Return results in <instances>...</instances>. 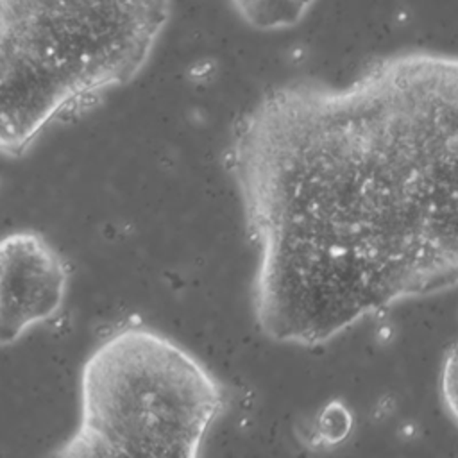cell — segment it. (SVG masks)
Wrapping results in <instances>:
<instances>
[{"label": "cell", "mask_w": 458, "mask_h": 458, "mask_svg": "<svg viewBox=\"0 0 458 458\" xmlns=\"http://www.w3.org/2000/svg\"><path fill=\"white\" fill-rule=\"evenodd\" d=\"M440 399L447 417L458 428V340L449 347L442 361Z\"/></svg>", "instance_id": "8992f818"}, {"label": "cell", "mask_w": 458, "mask_h": 458, "mask_svg": "<svg viewBox=\"0 0 458 458\" xmlns=\"http://www.w3.org/2000/svg\"><path fill=\"white\" fill-rule=\"evenodd\" d=\"M318 0H227L234 14L252 30L281 32L297 27Z\"/></svg>", "instance_id": "5b68a950"}, {"label": "cell", "mask_w": 458, "mask_h": 458, "mask_svg": "<svg viewBox=\"0 0 458 458\" xmlns=\"http://www.w3.org/2000/svg\"><path fill=\"white\" fill-rule=\"evenodd\" d=\"M0 270V342L9 347L61 313L70 267L41 233L16 229L2 238Z\"/></svg>", "instance_id": "277c9868"}, {"label": "cell", "mask_w": 458, "mask_h": 458, "mask_svg": "<svg viewBox=\"0 0 458 458\" xmlns=\"http://www.w3.org/2000/svg\"><path fill=\"white\" fill-rule=\"evenodd\" d=\"M0 11L2 114L45 132L143 72L172 0H0Z\"/></svg>", "instance_id": "7a4b0ae2"}, {"label": "cell", "mask_w": 458, "mask_h": 458, "mask_svg": "<svg viewBox=\"0 0 458 458\" xmlns=\"http://www.w3.org/2000/svg\"><path fill=\"white\" fill-rule=\"evenodd\" d=\"M227 408V386L197 354L154 327L123 324L86 356L77 424L50 454L193 458Z\"/></svg>", "instance_id": "3957f363"}, {"label": "cell", "mask_w": 458, "mask_h": 458, "mask_svg": "<svg viewBox=\"0 0 458 458\" xmlns=\"http://www.w3.org/2000/svg\"><path fill=\"white\" fill-rule=\"evenodd\" d=\"M222 165L270 342L318 347L458 290V52H390L342 84L283 81L236 116Z\"/></svg>", "instance_id": "6da1fadb"}]
</instances>
